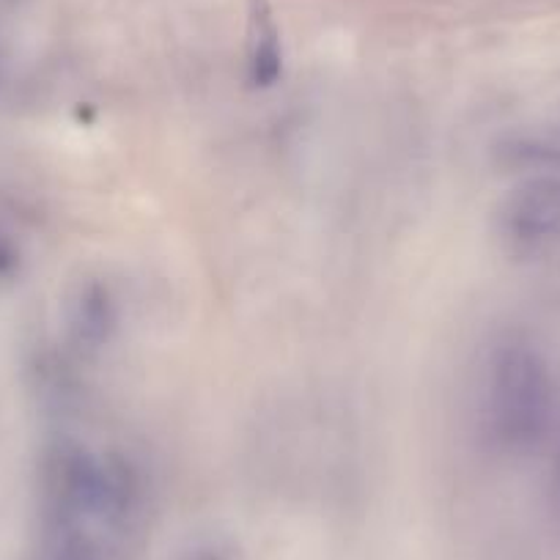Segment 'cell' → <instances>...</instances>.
<instances>
[{"label": "cell", "instance_id": "1", "mask_svg": "<svg viewBox=\"0 0 560 560\" xmlns=\"http://www.w3.org/2000/svg\"><path fill=\"white\" fill-rule=\"evenodd\" d=\"M138 481L127 465L63 448L50 467V533H78L116 549L135 527Z\"/></svg>", "mask_w": 560, "mask_h": 560}, {"label": "cell", "instance_id": "2", "mask_svg": "<svg viewBox=\"0 0 560 560\" xmlns=\"http://www.w3.org/2000/svg\"><path fill=\"white\" fill-rule=\"evenodd\" d=\"M555 412V380L541 349L525 336L492 347L483 374V418L494 443L525 454L547 438Z\"/></svg>", "mask_w": 560, "mask_h": 560}, {"label": "cell", "instance_id": "3", "mask_svg": "<svg viewBox=\"0 0 560 560\" xmlns=\"http://www.w3.org/2000/svg\"><path fill=\"white\" fill-rule=\"evenodd\" d=\"M498 234L516 256L560 247V176L533 174L516 182L498 207Z\"/></svg>", "mask_w": 560, "mask_h": 560}, {"label": "cell", "instance_id": "4", "mask_svg": "<svg viewBox=\"0 0 560 560\" xmlns=\"http://www.w3.org/2000/svg\"><path fill=\"white\" fill-rule=\"evenodd\" d=\"M283 74V45L267 0H250L247 12V80L253 89H272Z\"/></svg>", "mask_w": 560, "mask_h": 560}, {"label": "cell", "instance_id": "5", "mask_svg": "<svg viewBox=\"0 0 560 560\" xmlns=\"http://www.w3.org/2000/svg\"><path fill=\"white\" fill-rule=\"evenodd\" d=\"M74 332H78L80 343L89 347H102L110 338L113 327H116V308H113L107 289L89 287L80 292L78 305H74Z\"/></svg>", "mask_w": 560, "mask_h": 560}, {"label": "cell", "instance_id": "6", "mask_svg": "<svg viewBox=\"0 0 560 560\" xmlns=\"http://www.w3.org/2000/svg\"><path fill=\"white\" fill-rule=\"evenodd\" d=\"M116 549L78 533H50L45 560H113Z\"/></svg>", "mask_w": 560, "mask_h": 560}, {"label": "cell", "instance_id": "7", "mask_svg": "<svg viewBox=\"0 0 560 560\" xmlns=\"http://www.w3.org/2000/svg\"><path fill=\"white\" fill-rule=\"evenodd\" d=\"M174 560H242V552L231 538L201 536L187 544Z\"/></svg>", "mask_w": 560, "mask_h": 560}, {"label": "cell", "instance_id": "8", "mask_svg": "<svg viewBox=\"0 0 560 560\" xmlns=\"http://www.w3.org/2000/svg\"><path fill=\"white\" fill-rule=\"evenodd\" d=\"M549 498H552V511L560 522V440H558V448H555L552 472H549Z\"/></svg>", "mask_w": 560, "mask_h": 560}]
</instances>
